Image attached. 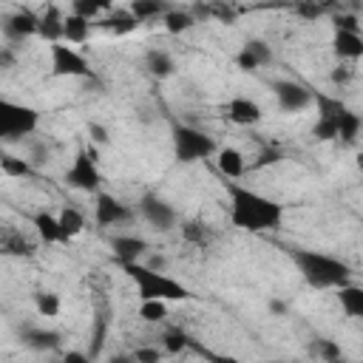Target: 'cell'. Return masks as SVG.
I'll list each match as a JSON object with an SVG mask.
<instances>
[{
	"instance_id": "1",
	"label": "cell",
	"mask_w": 363,
	"mask_h": 363,
	"mask_svg": "<svg viewBox=\"0 0 363 363\" xmlns=\"http://www.w3.org/2000/svg\"><path fill=\"white\" fill-rule=\"evenodd\" d=\"M224 190L230 199L233 227L247 233H264V230H278L284 224V207L269 196L250 190L247 184H238V182H224Z\"/></svg>"
},
{
	"instance_id": "2",
	"label": "cell",
	"mask_w": 363,
	"mask_h": 363,
	"mask_svg": "<svg viewBox=\"0 0 363 363\" xmlns=\"http://www.w3.org/2000/svg\"><path fill=\"white\" fill-rule=\"evenodd\" d=\"M289 258L298 267V272L306 281V286H312V289H337V286L352 281V267L346 261L329 255V252L295 247L289 252Z\"/></svg>"
},
{
	"instance_id": "3",
	"label": "cell",
	"mask_w": 363,
	"mask_h": 363,
	"mask_svg": "<svg viewBox=\"0 0 363 363\" xmlns=\"http://www.w3.org/2000/svg\"><path fill=\"white\" fill-rule=\"evenodd\" d=\"M119 267L133 281L139 301H150V298H159V301H190V298H196L190 286H184L182 281H176L167 272L153 269V267H147L142 261H130V264H119Z\"/></svg>"
},
{
	"instance_id": "4",
	"label": "cell",
	"mask_w": 363,
	"mask_h": 363,
	"mask_svg": "<svg viewBox=\"0 0 363 363\" xmlns=\"http://www.w3.org/2000/svg\"><path fill=\"white\" fill-rule=\"evenodd\" d=\"M170 145H173V159L179 164H193V162L210 159L218 150V145L210 133H204L193 125H182V122H176L170 128Z\"/></svg>"
},
{
	"instance_id": "5",
	"label": "cell",
	"mask_w": 363,
	"mask_h": 363,
	"mask_svg": "<svg viewBox=\"0 0 363 363\" xmlns=\"http://www.w3.org/2000/svg\"><path fill=\"white\" fill-rule=\"evenodd\" d=\"M65 184L71 190H79V193H99L102 190V170H99V159H96V147L88 145V147H79L65 170Z\"/></svg>"
},
{
	"instance_id": "6",
	"label": "cell",
	"mask_w": 363,
	"mask_h": 363,
	"mask_svg": "<svg viewBox=\"0 0 363 363\" xmlns=\"http://www.w3.org/2000/svg\"><path fill=\"white\" fill-rule=\"evenodd\" d=\"M40 125V111L23 102H11V99H0V136L6 142L23 139L28 133H34Z\"/></svg>"
},
{
	"instance_id": "7",
	"label": "cell",
	"mask_w": 363,
	"mask_h": 363,
	"mask_svg": "<svg viewBox=\"0 0 363 363\" xmlns=\"http://www.w3.org/2000/svg\"><path fill=\"white\" fill-rule=\"evenodd\" d=\"M315 108H318V122L312 125V136L318 142H335L340 133V119L349 111V105L340 96L315 94Z\"/></svg>"
},
{
	"instance_id": "8",
	"label": "cell",
	"mask_w": 363,
	"mask_h": 363,
	"mask_svg": "<svg viewBox=\"0 0 363 363\" xmlns=\"http://www.w3.org/2000/svg\"><path fill=\"white\" fill-rule=\"evenodd\" d=\"M48 57H51V74L54 77H91V65L88 60L71 48L65 40H57V43H48Z\"/></svg>"
},
{
	"instance_id": "9",
	"label": "cell",
	"mask_w": 363,
	"mask_h": 363,
	"mask_svg": "<svg viewBox=\"0 0 363 363\" xmlns=\"http://www.w3.org/2000/svg\"><path fill=\"white\" fill-rule=\"evenodd\" d=\"M272 96L284 113H298V111H306L309 105H315V91L295 79H275Z\"/></svg>"
},
{
	"instance_id": "10",
	"label": "cell",
	"mask_w": 363,
	"mask_h": 363,
	"mask_svg": "<svg viewBox=\"0 0 363 363\" xmlns=\"http://www.w3.org/2000/svg\"><path fill=\"white\" fill-rule=\"evenodd\" d=\"M139 216L156 230V233H170L176 224H179V213L170 201H164L162 196L156 193H145L139 199Z\"/></svg>"
},
{
	"instance_id": "11",
	"label": "cell",
	"mask_w": 363,
	"mask_h": 363,
	"mask_svg": "<svg viewBox=\"0 0 363 363\" xmlns=\"http://www.w3.org/2000/svg\"><path fill=\"white\" fill-rule=\"evenodd\" d=\"M130 218H133V207L130 204H125L113 193H105V190L96 193V199H94V221L99 227H116V224H125Z\"/></svg>"
},
{
	"instance_id": "12",
	"label": "cell",
	"mask_w": 363,
	"mask_h": 363,
	"mask_svg": "<svg viewBox=\"0 0 363 363\" xmlns=\"http://www.w3.org/2000/svg\"><path fill=\"white\" fill-rule=\"evenodd\" d=\"M37 28H40V14H34L31 9H17L3 20V34L6 40H14V43L34 37Z\"/></svg>"
},
{
	"instance_id": "13",
	"label": "cell",
	"mask_w": 363,
	"mask_h": 363,
	"mask_svg": "<svg viewBox=\"0 0 363 363\" xmlns=\"http://www.w3.org/2000/svg\"><path fill=\"white\" fill-rule=\"evenodd\" d=\"M224 116L233 122V125H241V128H250V125H258L264 119V108L250 99V96H233L224 108Z\"/></svg>"
},
{
	"instance_id": "14",
	"label": "cell",
	"mask_w": 363,
	"mask_h": 363,
	"mask_svg": "<svg viewBox=\"0 0 363 363\" xmlns=\"http://www.w3.org/2000/svg\"><path fill=\"white\" fill-rule=\"evenodd\" d=\"M269 62H272V48L264 40H247L235 54V65L241 71H258Z\"/></svg>"
},
{
	"instance_id": "15",
	"label": "cell",
	"mask_w": 363,
	"mask_h": 363,
	"mask_svg": "<svg viewBox=\"0 0 363 363\" xmlns=\"http://www.w3.org/2000/svg\"><path fill=\"white\" fill-rule=\"evenodd\" d=\"M111 252H113L116 264H130V261H142L150 252V244L142 235H113Z\"/></svg>"
},
{
	"instance_id": "16",
	"label": "cell",
	"mask_w": 363,
	"mask_h": 363,
	"mask_svg": "<svg viewBox=\"0 0 363 363\" xmlns=\"http://www.w3.org/2000/svg\"><path fill=\"white\" fill-rule=\"evenodd\" d=\"M28 218H31V227H34L40 241H45V244H65V235H62V227H60V216H54L51 210H37Z\"/></svg>"
},
{
	"instance_id": "17",
	"label": "cell",
	"mask_w": 363,
	"mask_h": 363,
	"mask_svg": "<svg viewBox=\"0 0 363 363\" xmlns=\"http://www.w3.org/2000/svg\"><path fill=\"white\" fill-rule=\"evenodd\" d=\"M62 28H65V11H62L57 3H48V6L40 11L37 37H43L45 43H57V40H62Z\"/></svg>"
},
{
	"instance_id": "18",
	"label": "cell",
	"mask_w": 363,
	"mask_h": 363,
	"mask_svg": "<svg viewBox=\"0 0 363 363\" xmlns=\"http://www.w3.org/2000/svg\"><path fill=\"white\" fill-rule=\"evenodd\" d=\"M332 54L340 62L363 57V34L360 31H335L332 34Z\"/></svg>"
},
{
	"instance_id": "19",
	"label": "cell",
	"mask_w": 363,
	"mask_h": 363,
	"mask_svg": "<svg viewBox=\"0 0 363 363\" xmlns=\"http://www.w3.org/2000/svg\"><path fill=\"white\" fill-rule=\"evenodd\" d=\"M216 167H218V173L224 179H238L247 170V159H244V153L238 147L227 145V147H218L216 150Z\"/></svg>"
},
{
	"instance_id": "20",
	"label": "cell",
	"mask_w": 363,
	"mask_h": 363,
	"mask_svg": "<svg viewBox=\"0 0 363 363\" xmlns=\"http://www.w3.org/2000/svg\"><path fill=\"white\" fill-rule=\"evenodd\" d=\"M20 337H23V343H26L28 349H37V352H51V349L60 346V332H54V329L26 326V329L20 332Z\"/></svg>"
},
{
	"instance_id": "21",
	"label": "cell",
	"mask_w": 363,
	"mask_h": 363,
	"mask_svg": "<svg viewBox=\"0 0 363 363\" xmlns=\"http://www.w3.org/2000/svg\"><path fill=\"white\" fill-rule=\"evenodd\" d=\"M145 68H147L150 77L167 79V77L176 71V62H173V57H170L164 48H147V51H145Z\"/></svg>"
},
{
	"instance_id": "22",
	"label": "cell",
	"mask_w": 363,
	"mask_h": 363,
	"mask_svg": "<svg viewBox=\"0 0 363 363\" xmlns=\"http://www.w3.org/2000/svg\"><path fill=\"white\" fill-rule=\"evenodd\" d=\"M335 292H337L340 309H343L349 318H363V286H357V284L349 281V284L337 286Z\"/></svg>"
},
{
	"instance_id": "23",
	"label": "cell",
	"mask_w": 363,
	"mask_h": 363,
	"mask_svg": "<svg viewBox=\"0 0 363 363\" xmlns=\"http://www.w3.org/2000/svg\"><path fill=\"white\" fill-rule=\"evenodd\" d=\"M128 9L139 23H147V20H162L170 11V3L167 0H130Z\"/></svg>"
},
{
	"instance_id": "24",
	"label": "cell",
	"mask_w": 363,
	"mask_h": 363,
	"mask_svg": "<svg viewBox=\"0 0 363 363\" xmlns=\"http://www.w3.org/2000/svg\"><path fill=\"white\" fill-rule=\"evenodd\" d=\"M162 26L167 34L179 37V34H187L193 26H196V14L187 11V9H170L164 17H162Z\"/></svg>"
},
{
	"instance_id": "25",
	"label": "cell",
	"mask_w": 363,
	"mask_h": 363,
	"mask_svg": "<svg viewBox=\"0 0 363 363\" xmlns=\"http://www.w3.org/2000/svg\"><path fill=\"white\" fill-rule=\"evenodd\" d=\"M91 23H94V20H88V17H79V14L68 11V14H65L62 40H65V43H85V40H88V34H91Z\"/></svg>"
},
{
	"instance_id": "26",
	"label": "cell",
	"mask_w": 363,
	"mask_h": 363,
	"mask_svg": "<svg viewBox=\"0 0 363 363\" xmlns=\"http://www.w3.org/2000/svg\"><path fill=\"white\" fill-rule=\"evenodd\" d=\"M60 227H62V235H65V244L74 238V235H79L82 230H85V216L74 207V204H65L60 213Z\"/></svg>"
},
{
	"instance_id": "27",
	"label": "cell",
	"mask_w": 363,
	"mask_h": 363,
	"mask_svg": "<svg viewBox=\"0 0 363 363\" xmlns=\"http://www.w3.org/2000/svg\"><path fill=\"white\" fill-rule=\"evenodd\" d=\"M360 130H363V116L349 108V111L343 113V119H340V133H337V139H340L343 145H354L357 136H360Z\"/></svg>"
},
{
	"instance_id": "28",
	"label": "cell",
	"mask_w": 363,
	"mask_h": 363,
	"mask_svg": "<svg viewBox=\"0 0 363 363\" xmlns=\"http://www.w3.org/2000/svg\"><path fill=\"white\" fill-rule=\"evenodd\" d=\"M0 170L11 179H26V176H34V167L28 164V159L23 156H11V153H3L0 156Z\"/></svg>"
},
{
	"instance_id": "29",
	"label": "cell",
	"mask_w": 363,
	"mask_h": 363,
	"mask_svg": "<svg viewBox=\"0 0 363 363\" xmlns=\"http://www.w3.org/2000/svg\"><path fill=\"white\" fill-rule=\"evenodd\" d=\"M102 26H108L113 34H128V31H133V28L139 26V20L130 14V9H119V11L113 9V14H111Z\"/></svg>"
},
{
	"instance_id": "30",
	"label": "cell",
	"mask_w": 363,
	"mask_h": 363,
	"mask_svg": "<svg viewBox=\"0 0 363 363\" xmlns=\"http://www.w3.org/2000/svg\"><path fill=\"white\" fill-rule=\"evenodd\" d=\"M60 295L57 292H34V309L40 318H57L60 315Z\"/></svg>"
},
{
	"instance_id": "31",
	"label": "cell",
	"mask_w": 363,
	"mask_h": 363,
	"mask_svg": "<svg viewBox=\"0 0 363 363\" xmlns=\"http://www.w3.org/2000/svg\"><path fill=\"white\" fill-rule=\"evenodd\" d=\"M167 303H170V301H159V298L142 301V303H139V318L147 320V323H159V320L167 318Z\"/></svg>"
},
{
	"instance_id": "32",
	"label": "cell",
	"mask_w": 363,
	"mask_h": 363,
	"mask_svg": "<svg viewBox=\"0 0 363 363\" xmlns=\"http://www.w3.org/2000/svg\"><path fill=\"white\" fill-rule=\"evenodd\" d=\"M309 354H315V357H320V360H337L343 352H340V346H337L335 340L318 337V340L309 343Z\"/></svg>"
},
{
	"instance_id": "33",
	"label": "cell",
	"mask_w": 363,
	"mask_h": 363,
	"mask_svg": "<svg viewBox=\"0 0 363 363\" xmlns=\"http://www.w3.org/2000/svg\"><path fill=\"white\" fill-rule=\"evenodd\" d=\"M187 340H190V337H187L182 329H167V332L162 335V349H164L167 354H179V352H184Z\"/></svg>"
},
{
	"instance_id": "34",
	"label": "cell",
	"mask_w": 363,
	"mask_h": 363,
	"mask_svg": "<svg viewBox=\"0 0 363 363\" xmlns=\"http://www.w3.org/2000/svg\"><path fill=\"white\" fill-rule=\"evenodd\" d=\"M3 252H9V255H34V244L26 241L23 235H9L6 244H3Z\"/></svg>"
},
{
	"instance_id": "35",
	"label": "cell",
	"mask_w": 363,
	"mask_h": 363,
	"mask_svg": "<svg viewBox=\"0 0 363 363\" xmlns=\"http://www.w3.org/2000/svg\"><path fill=\"white\" fill-rule=\"evenodd\" d=\"M182 235L187 241H193V244H204L207 241V224H201V221H184L182 224Z\"/></svg>"
},
{
	"instance_id": "36",
	"label": "cell",
	"mask_w": 363,
	"mask_h": 363,
	"mask_svg": "<svg viewBox=\"0 0 363 363\" xmlns=\"http://www.w3.org/2000/svg\"><path fill=\"white\" fill-rule=\"evenodd\" d=\"M332 26H335V31H360V23H357V17H354L352 11L335 14V17H332Z\"/></svg>"
},
{
	"instance_id": "37",
	"label": "cell",
	"mask_w": 363,
	"mask_h": 363,
	"mask_svg": "<svg viewBox=\"0 0 363 363\" xmlns=\"http://www.w3.org/2000/svg\"><path fill=\"white\" fill-rule=\"evenodd\" d=\"M71 11L79 14V17H88V20H96L102 14V9L96 3H91V0H71Z\"/></svg>"
},
{
	"instance_id": "38",
	"label": "cell",
	"mask_w": 363,
	"mask_h": 363,
	"mask_svg": "<svg viewBox=\"0 0 363 363\" xmlns=\"http://www.w3.org/2000/svg\"><path fill=\"white\" fill-rule=\"evenodd\" d=\"M88 136H91V142H96V145H108V139H111L108 130H105L99 122H91V125H88Z\"/></svg>"
},
{
	"instance_id": "39",
	"label": "cell",
	"mask_w": 363,
	"mask_h": 363,
	"mask_svg": "<svg viewBox=\"0 0 363 363\" xmlns=\"http://www.w3.org/2000/svg\"><path fill=\"white\" fill-rule=\"evenodd\" d=\"M159 357H162V352L159 349H147V346L133 352V360H139V363H156Z\"/></svg>"
},
{
	"instance_id": "40",
	"label": "cell",
	"mask_w": 363,
	"mask_h": 363,
	"mask_svg": "<svg viewBox=\"0 0 363 363\" xmlns=\"http://www.w3.org/2000/svg\"><path fill=\"white\" fill-rule=\"evenodd\" d=\"M352 79V68L349 65H337L335 71H332V82L335 85H343V82H349Z\"/></svg>"
},
{
	"instance_id": "41",
	"label": "cell",
	"mask_w": 363,
	"mask_h": 363,
	"mask_svg": "<svg viewBox=\"0 0 363 363\" xmlns=\"http://www.w3.org/2000/svg\"><path fill=\"white\" fill-rule=\"evenodd\" d=\"M298 14H303V17H318V14H320L318 0H315V3H303V6H298Z\"/></svg>"
},
{
	"instance_id": "42",
	"label": "cell",
	"mask_w": 363,
	"mask_h": 363,
	"mask_svg": "<svg viewBox=\"0 0 363 363\" xmlns=\"http://www.w3.org/2000/svg\"><path fill=\"white\" fill-rule=\"evenodd\" d=\"M278 159H281V153H278V150H264V153H261V162H255V167L269 164V162H278Z\"/></svg>"
},
{
	"instance_id": "43",
	"label": "cell",
	"mask_w": 363,
	"mask_h": 363,
	"mask_svg": "<svg viewBox=\"0 0 363 363\" xmlns=\"http://www.w3.org/2000/svg\"><path fill=\"white\" fill-rule=\"evenodd\" d=\"M68 360H77V363H85L88 360V354L85 352H65V363Z\"/></svg>"
},
{
	"instance_id": "44",
	"label": "cell",
	"mask_w": 363,
	"mask_h": 363,
	"mask_svg": "<svg viewBox=\"0 0 363 363\" xmlns=\"http://www.w3.org/2000/svg\"><path fill=\"white\" fill-rule=\"evenodd\" d=\"M269 312L284 315V312H286V303H281V301H269Z\"/></svg>"
},
{
	"instance_id": "45",
	"label": "cell",
	"mask_w": 363,
	"mask_h": 363,
	"mask_svg": "<svg viewBox=\"0 0 363 363\" xmlns=\"http://www.w3.org/2000/svg\"><path fill=\"white\" fill-rule=\"evenodd\" d=\"M91 3H96V6H99V9H102V11H111V9H113V3H116V0H91Z\"/></svg>"
},
{
	"instance_id": "46",
	"label": "cell",
	"mask_w": 363,
	"mask_h": 363,
	"mask_svg": "<svg viewBox=\"0 0 363 363\" xmlns=\"http://www.w3.org/2000/svg\"><path fill=\"white\" fill-rule=\"evenodd\" d=\"M354 164H357V170H360V173H363V150H360V153H357V156H354Z\"/></svg>"
}]
</instances>
